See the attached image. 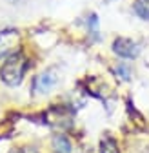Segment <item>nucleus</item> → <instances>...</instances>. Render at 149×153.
I'll list each match as a JSON object with an SVG mask.
<instances>
[{"mask_svg": "<svg viewBox=\"0 0 149 153\" xmlns=\"http://www.w3.org/2000/svg\"><path fill=\"white\" fill-rule=\"evenodd\" d=\"M113 51L122 59H136L140 53V48L131 38H117L113 44Z\"/></svg>", "mask_w": 149, "mask_h": 153, "instance_id": "obj_2", "label": "nucleus"}, {"mask_svg": "<svg viewBox=\"0 0 149 153\" xmlns=\"http://www.w3.org/2000/svg\"><path fill=\"white\" fill-rule=\"evenodd\" d=\"M87 26H89V31H91L93 35L98 33V18H97V15H91V16H89Z\"/></svg>", "mask_w": 149, "mask_h": 153, "instance_id": "obj_9", "label": "nucleus"}, {"mask_svg": "<svg viewBox=\"0 0 149 153\" xmlns=\"http://www.w3.org/2000/svg\"><path fill=\"white\" fill-rule=\"evenodd\" d=\"M26 69H27V59L26 55L16 51V53H11L6 62L2 64V69H0V76L2 80L7 84V86H18L22 82L24 75H26Z\"/></svg>", "mask_w": 149, "mask_h": 153, "instance_id": "obj_1", "label": "nucleus"}, {"mask_svg": "<svg viewBox=\"0 0 149 153\" xmlns=\"http://www.w3.org/2000/svg\"><path fill=\"white\" fill-rule=\"evenodd\" d=\"M53 149L57 153H71V142L64 135H57L53 139Z\"/></svg>", "mask_w": 149, "mask_h": 153, "instance_id": "obj_6", "label": "nucleus"}, {"mask_svg": "<svg viewBox=\"0 0 149 153\" xmlns=\"http://www.w3.org/2000/svg\"><path fill=\"white\" fill-rule=\"evenodd\" d=\"M133 11L142 20H149V0H135Z\"/></svg>", "mask_w": 149, "mask_h": 153, "instance_id": "obj_5", "label": "nucleus"}, {"mask_svg": "<svg viewBox=\"0 0 149 153\" xmlns=\"http://www.w3.org/2000/svg\"><path fill=\"white\" fill-rule=\"evenodd\" d=\"M55 84H57V75H55V71H46L42 73L40 76H36L35 79V91L38 93H47Z\"/></svg>", "mask_w": 149, "mask_h": 153, "instance_id": "obj_3", "label": "nucleus"}, {"mask_svg": "<svg viewBox=\"0 0 149 153\" xmlns=\"http://www.w3.org/2000/svg\"><path fill=\"white\" fill-rule=\"evenodd\" d=\"M117 75L120 76L122 80H129V79H131V71H129V68H127L125 64H118V68H117Z\"/></svg>", "mask_w": 149, "mask_h": 153, "instance_id": "obj_8", "label": "nucleus"}, {"mask_svg": "<svg viewBox=\"0 0 149 153\" xmlns=\"http://www.w3.org/2000/svg\"><path fill=\"white\" fill-rule=\"evenodd\" d=\"M100 153H118L117 142L111 139V137H105V139L100 142Z\"/></svg>", "mask_w": 149, "mask_h": 153, "instance_id": "obj_7", "label": "nucleus"}, {"mask_svg": "<svg viewBox=\"0 0 149 153\" xmlns=\"http://www.w3.org/2000/svg\"><path fill=\"white\" fill-rule=\"evenodd\" d=\"M16 44V33L15 31H6V33H0V59L6 56L11 48Z\"/></svg>", "mask_w": 149, "mask_h": 153, "instance_id": "obj_4", "label": "nucleus"}]
</instances>
